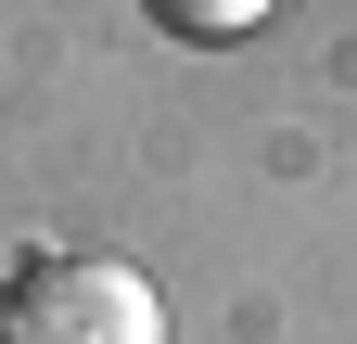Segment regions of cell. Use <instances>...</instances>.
<instances>
[{
    "mask_svg": "<svg viewBox=\"0 0 357 344\" xmlns=\"http://www.w3.org/2000/svg\"><path fill=\"white\" fill-rule=\"evenodd\" d=\"M0 344H166V293L128 255H26L0 293Z\"/></svg>",
    "mask_w": 357,
    "mask_h": 344,
    "instance_id": "cell-1",
    "label": "cell"
},
{
    "mask_svg": "<svg viewBox=\"0 0 357 344\" xmlns=\"http://www.w3.org/2000/svg\"><path fill=\"white\" fill-rule=\"evenodd\" d=\"M141 13H153L166 38H192V52H217V38H255L281 0H141Z\"/></svg>",
    "mask_w": 357,
    "mask_h": 344,
    "instance_id": "cell-2",
    "label": "cell"
},
{
    "mask_svg": "<svg viewBox=\"0 0 357 344\" xmlns=\"http://www.w3.org/2000/svg\"><path fill=\"white\" fill-rule=\"evenodd\" d=\"M0 293H13V281H0Z\"/></svg>",
    "mask_w": 357,
    "mask_h": 344,
    "instance_id": "cell-3",
    "label": "cell"
}]
</instances>
